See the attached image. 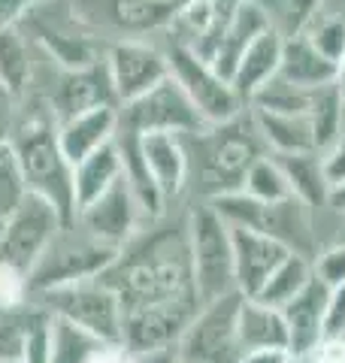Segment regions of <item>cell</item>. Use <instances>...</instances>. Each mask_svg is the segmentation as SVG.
Returning a JSON list of instances; mask_svg holds the SVG:
<instances>
[{
	"instance_id": "cell-1",
	"label": "cell",
	"mask_w": 345,
	"mask_h": 363,
	"mask_svg": "<svg viewBox=\"0 0 345 363\" xmlns=\"http://www.w3.org/2000/svg\"><path fill=\"white\" fill-rule=\"evenodd\" d=\"M100 279L119 294L124 312L191 297L194 279H191L188 218L179 224L155 227V230L143 236H133Z\"/></svg>"
},
{
	"instance_id": "cell-2",
	"label": "cell",
	"mask_w": 345,
	"mask_h": 363,
	"mask_svg": "<svg viewBox=\"0 0 345 363\" xmlns=\"http://www.w3.org/2000/svg\"><path fill=\"white\" fill-rule=\"evenodd\" d=\"M9 149H13L21 176H25L28 194H37L45 203H52L61 221L73 224V164L67 161L61 145H58V118L43 94H28L16 104Z\"/></svg>"
},
{
	"instance_id": "cell-3",
	"label": "cell",
	"mask_w": 345,
	"mask_h": 363,
	"mask_svg": "<svg viewBox=\"0 0 345 363\" xmlns=\"http://www.w3.org/2000/svg\"><path fill=\"white\" fill-rule=\"evenodd\" d=\"M188 140L197 143V173L209 200L218 194H230V191H243L248 167L258 157H263V140L258 136L251 118L246 121L243 116L227 124H212L200 133H191Z\"/></svg>"
},
{
	"instance_id": "cell-4",
	"label": "cell",
	"mask_w": 345,
	"mask_h": 363,
	"mask_svg": "<svg viewBox=\"0 0 345 363\" xmlns=\"http://www.w3.org/2000/svg\"><path fill=\"white\" fill-rule=\"evenodd\" d=\"M188 245H191V279L200 306L221 300L236 291L234 279V242L230 227L209 203L188 212Z\"/></svg>"
},
{
	"instance_id": "cell-5",
	"label": "cell",
	"mask_w": 345,
	"mask_h": 363,
	"mask_svg": "<svg viewBox=\"0 0 345 363\" xmlns=\"http://www.w3.org/2000/svg\"><path fill=\"white\" fill-rule=\"evenodd\" d=\"M115 257H119V248L97 242L76 221L64 224L55 233L49 248L43 252L40 264L31 272V279H28L31 297L43 291H52V288H61V285H73V281L100 279L115 264Z\"/></svg>"
},
{
	"instance_id": "cell-6",
	"label": "cell",
	"mask_w": 345,
	"mask_h": 363,
	"mask_svg": "<svg viewBox=\"0 0 345 363\" xmlns=\"http://www.w3.org/2000/svg\"><path fill=\"white\" fill-rule=\"evenodd\" d=\"M31 303L43 306L52 318L79 327L100 342H121L124 309L121 300L103 279H85L73 285H61L43 294H33Z\"/></svg>"
},
{
	"instance_id": "cell-7",
	"label": "cell",
	"mask_w": 345,
	"mask_h": 363,
	"mask_svg": "<svg viewBox=\"0 0 345 363\" xmlns=\"http://www.w3.org/2000/svg\"><path fill=\"white\" fill-rule=\"evenodd\" d=\"M73 18L103 43L143 40L152 30H167L176 9L155 0H67Z\"/></svg>"
},
{
	"instance_id": "cell-8",
	"label": "cell",
	"mask_w": 345,
	"mask_h": 363,
	"mask_svg": "<svg viewBox=\"0 0 345 363\" xmlns=\"http://www.w3.org/2000/svg\"><path fill=\"white\" fill-rule=\"evenodd\" d=\"M243 300V294L234 291L221 300L203 303L188 324L185 336L179 339L176 357L191 363H239L243 348H239L236 321Z\"/></svg>"
},
{
	"instance_id": "cell-9",
	"label": "cell",
	"mask_w": 345,
	"mask_h": 363,
	"mask_svg": "<svg viewBox=\"0 0 345 363\" xmlns=\"http://www.w3.org/2000/svg\"><path fill=\"white\" fill-rule=\"evenodd\" d=\"M167 64H170V79L176 82L185 97L194 104V109L200 112V118L209 124H227L243 116L246 104L236 97L234 85L221 79L206 61H200L197 55L185 45L170 43L167 45Z\"/></svg>"
},
{
	"instance_id": "cell-10",
	"label": "cell",
	"mask_w": 345,
	"mask_h": 363,
	"mask_svg": "<svg viewBox=\"0 0 345 363\" xmlns=\"http://www.w3.org/2000/svg\"><path fill=\"white\" fill-rule=\"evenodd\" d=\"M119 128L131 130L136 136H146V133L191 136V133L206 130L209 124L200 118V112L185 97V91L172 82V79H164L148 94L119 109Z\"/></svg>"
},
{
	"instance_id": "cell-11",
	"label": "cell",
	"mask_w": 345,
	"mask_h": 363,
	"mask_svg": "<svg viewBox=\"0 0 345 363\" xmlns=\"http://www.w3.org/2000/svg\"><path fill=\"white\" fill-rule=\"evenodd\" d=\"M197 309H200V300L191 294V297H179V300H167L158 306H146V309L124 312L121 342L133 357L155 354V351H170L185 336Z\"/></svg>"
},
{
	"instance_id": "cell-12",
	"label": "cell",
	"mask_w": 345,
	"mask_h": 363,
	"mask_svg": "<svg viewBox=\"0 0 345 363\" xmlns=\"http://www.w3.org/2000/svg\"><path fill=\"white\" fill-rule=\"evenodd\" d=\"M64 227L61 215L52 203H45L37 194H28L25 203L6 218V233L0 242V260L18 267L31 279L33 267L40 264L43 252L55 240V233Z\"/></svg>"
},
{
	"instance_id": "cell-13",
	"label": "cell",
	"mask_w": 345,
	"mask_h": 363,
	"mask_svg": "<svg viewBox=\"0 0 345 363\" xmlns=\"http://www.w3.org/2000/svg\"><path fill=\"white\" fill-rule=\"evenodd\" d=\"M106 73L119 100V109L140 100L152 88H158L164 79H170L167 52L146 40H119L106 45Z\"/></svg>"
},
{
	"instance_id": "cell-14",
	"label": "cell",
	"mask_w": 345,
	"mask_h": 363,
	"mask_svg": "<svg viewBox=\"0 0 345 363\" xmlns=\"http://www.w3.org/2000/svg\"><path fill=\"white\" fill-rule=\"evenodd\" d=\"M49 67H52V82L33 88L31 94H43L49 100L58 124L100 106H119L106 64H94V67H85V70H58L55 64Z\"/></svg>"
},
{
	"instance_id": "cell-15",
	"label": "cell",
	"mask_w": 345,
	"mask_h": 363,
	"mask_svg": "<svg viewBox=\"0 0 345 363\" xmlns=\"http://www.w3.org/2000/svg\"><path fill=\"white\" fill-rule=\"evenodd\" d=\"M143 221L146 218H143L140 206H136L124 176L115 182L106 194L97 197L91 206H85L76 215V224L82 227L88 236H94L97 242L109 245V248H119V252L136 236Z\"/></svg>"
},
{
	"instance_id": "cell-16",
	"label": "cell",
	"mask_w": 345,
	"mask_h": 363,
	"mask_svg": "<svg viewBox=\"0 0 345 363\" xmlns=\"http://www.w3.org/2000/svg\"><path fill=\"white\" fill-rule=\"evenodd\" d=\"M230 242H234V279L236 291L246 300H255L270 281V276L279 269L282 260L291 255L285 245H279L270 236H263L248 227H230Z\"/></svg>"
},
{
	"instance_id": "cell-17",
	"label": "cell",
	"mask_w": 345,
	"mask_h": 363,
	"mask_svg": "<svg viewBox=\"0 0 345 363\" xmlns=\"http://www.w3.org/2000/svg\"><path fill=\"white\" fill-rule=\"evenodd\" d=\"M255 230L270 236V240H275L279 245H285L291 255L306 257L309 264L318 257V236H315L312 209L297 197H288L282 203H261Z\"/></svg>"
},
{
	"instance_id": "cell-18",
	"label": "cell",
	"mask_w": 345,
	"mask_h": 363,
	"mask_svg": "<svg viewBox=\"0 0 345 363\" xmlns=\"http://www.w3.org/2000/svg\"><path fill=\"white\" fill-rule=\"evenodd\" d=\"M327 300H330V288H324L312 276V281L282 309L285 327H288V351H291L294 360H306L324 342Z\"/></svg>"
},
{
	"instance_id": "cell-19",
	"label": "cell",
	"mask_w": 345,
	"mask_h": 363,
	"mask_svg": "<svg viewBox=\"0 0 345 363\" xmlns=\"http://www.w3.org/2000/svg\"><path fill=\"white\" fill-rule=\"evenodd\" d=\"M267 28H270V21H267V16H263V9L255 4V0H246V4L234 13V18L224 25V30L218 33V40L212 45V55H209V67L221 79L230 82L239 61H243L246 49Z\"/></svg>"
},
{
	"instance_id": "cell-20",
	"label": "cell",
	"mask_w": 345,
	"mask_h": 363,
	"mask_svg": "<svg viewBox=\"0 0 345 363\" xmlns=\"http://www.w3.org/2000/svg\"><path fill=\"white\" fill-rule=\"evenodd\" d=\"M140 152L160 191V197L164 200L179 197L191 176L185 140L176 133H146L140 136Z\"/></svg>"
},
{
	"instance_id": "cell-21",
	"label": "cell",
	"mask_w": 345,
	"mask_h": 363,
	"mask_svg": "<svg viewBox=\"0 0 345 363\" xmlns=\"http://www.w3.org/2000/svg\"><path fill=\"white\" fill-rule=\"evenodd\" d=\"M115 130H119V106H100L58 124V145H61L67 161L76 167L88 155H94L106 143H112Z\"/></svg>"
},
{
	"instance_id": "cell-22",
	"label": "cell",
	"mask_w": 345,
	"mask_h": 363,
	"mask_svg": "<svg viewBox=\"0 0 345 363\" xmlns=\"http://www.w3.org/2000/svg\"><path fill=\"white\" fill-rule=\"evenodd\" d=\"M282 45L285 40L275 33L273 28H267L246 49L243 61H239L234 79H230V85H234L236 97L243 100V104H251L255 100L258 91L273 82L275 76H279V67H282Z\"/></svg>"
},
{
	"instance_id": "cell-23",
	"label": "cell",
	"mask_w": 345,
	"mask_h": 363,
	"mask_svg": "<svg viewBox=\"0 0 345 363\" xmlns=\"http://www.w3.org/2000/svg\"><path fill=\"white\" fill-rule=\"evenodd\" d=\"M33 79H37V45L28 30L21 25L0 30V88L18 104L33 91Z\"/></svg>"
},
{
	"instance_id": "cell-24",
	"label": "cell",
	"mask_w": 345,
	"mask_h": 363,
	"mask_svg": "<svg viewBox=\"0 0 345 363\" xmlns=\"http://www.w3.org/2000/svg\"><path fill=\"white\" fill-rule=\"evenodd\" d=\"M336 76H339V67L330 64L306 37L285 40L279 79H285L288 85L303 88V91H315V88L333 85L336 82Z\"/></svg>"
},
{
	"instance_id": "cell-25",
	"label": "cell",
	"mask_w": 345,
	"mask_h": 363,
	"mask_svg": "<svg viewBox=\"0 0 345 363\" xmlns=\"http://www.w3.org/2000/svg\"><path fill=\"white\" fill-rule=\"evenodd\" d=\"M121 179V155L119 145L106 143L94 155H88L82 164L73 167V197H76V215L85 206H91L97 197H103L106 191Z\"/></svg>"
},
{
	"instance_id": "cell-26",
	"label": "cell",
	"mask_w": 345,
	"mask_h": 363,
	"mask_svg": "<svg viewBox=\"0 0 345 363\" xmlns=\"http://www.w3.org/2000/svg\"><path fill=\"white\" fill-rule=\"evenodd\" d=\"M239 348L261 351V348H288V327L282 309L263 306L258 300H243L239 306V321H236Z\"/></svg>"
},
{
	"instance_id": "cell-27",
	"label": "cell",
	"mask_w": 345,
	"mask_h": 363,
	"mask_svg": "<svg viewBox=\"0 0 345 363\" xmlns=\"http://www.w3.org/2000/svg\"><path fill=\"white\" fill-rule=\"evenodd\" d=\"M251 124L263 143L273 149V155H303L315 152L312 128L306 116H282V112L251 109Z\"/></svg>"
},
{
	"instance_id": "cell-28",
	"label": "cell",
	"mask_w": 345,
	"mask_h": 363,
	"mask_svg": "<svg viewBox=\"0 0 345 363\" xmlns=\"http://www.w3.org/2000/svg\"><path fill=\"white\" fill-rule=\"evenodd\" d=\"M275 164L282 167V173L291 185V194L306 203L309 209L327 206L330 185L324 176V161L318 152H303V155H273Z\"/></svg>"
},
{
	"instance_id": "cell-29",
	"label": "cell",
	"mask_w": 345,
	"mask_h": 363,
	"mask_svg": "<svg viewBox=\"0 0 345 363\" xmlns=\"http://www.w3.org/2000/svg\"><path fill=\"white\" fill-rule=\"evenodd\" d=\"M306 118H309V128H312L315 152L324 155L345 133V106H342V94L336 82L312 91V104H309Z\"/></svg>"
},
{
	"instance_id": "cell-30",
	"label": "cell",
	"mask_w": 345,
	"mask_h": 363,
	"mask_svg": "<svg viewBox=\"0 0 345 363\" xmlns=\"http://www.w3.org/2000/svg\"><path fill=\"white\" fill-rule=\"evenodd\" d=\"M255 4L263 9L270 28L282 40L303 37L321 16V0H255Z\"/></svg>"
},
{
	"instance_id": "cell-31",
	"label": "cell",
	"mask_w": 345,
	"mask_h": 363,
	"mask_svg": "<svg viewBox=\"0 0 345 363\" xmlns=\"http://www.w3.org/2000/svg\"><path fill=\"white\" fill-rule=\"evenodd\" d=\"M309 281H312V264H309L306 257L288 255L255 300L263 303V306H273V309H285V306L291 303Z\"/></svg>"
},
{
	"instance_id": "cell-32",
	"label": "cell",
	"mask_w": 345,
	"mask_h": 363,
	"mask_svg": "<svg viewBox=\"0 0 345 363\" xmlns=\"http://www.w3.org/2000/svg\"><path fill=\"white\" fill-rule=\"evenodd\" d=\"M243 191H246L248 197L261 200V203H282L288 197H294L291 194V185H288L282 167L275 164L273 155H263V157H258V161L248 167L246 182H243Z\"/></svg>"
},
{
	"instance_id": "cell-33",
	"label": "cell",
	"mask_w": 345,
	"mask_h": 363,
	"mask_svg": "<svg viewBox=\"0 0 345 363\" xmlns=\"http://www.w3.org/2000/svg\"><path fill=\"white\" fill-rule=\"evenodd\" d=\"M309 104H312V91L294 88L288 85L285 79L275 76L273 82L263 85L255 100H251V109H267V112H282V116H306Z\"/></svg>"
},
{
	"instance_id": "cell-34",
	"label": "cell",
	"mask_w": 345,
	"mask_h": 363,
	"mask_svg": "<svg viewBox=\"0 0 345 363\" xmlns=\"http://www.w3.org/2000/svg\"><path fill=\"white\" fill-rule=\"evenodd\" d=\"M303 37L312 43L330 64L339 67L345 61V16H339V13L318 16L312 21V28H309Z\"/></svg>"
},
{
	"instance_id": "cell-35",
	"label": "cell",
	"mask_w": 345,
	"mask_h": 363,
	"mask_svg": "<svg viewBox=\"0 0 345 363\" xmlns=\"http://www.w3.org/2000/svg\"><path fill=\"white\" fill-rule=\"evenodd\" d=\"M28 197V185H25V176L18 169V161L9 143L0 149V218H9L21 203Z\"/></svg>"
},
{
	"instance_id": "cell-36",
	"label": "cell",
	"mask_w": 345,
	"mask_h": 363,
	"mask_svg": "<svg viewBox=\"0 0 345 363\" xmlns=\"http://www.w3.org/2000/svg\"><path fill=\"white\" fill-rule=\"evenodd\" d=\"M52 360V315L33 303L25 342H21V363H49Z\"/></svg>"
},
{
	"instance_id": "cell-37",
	"label": "cell",
	"mask_w": 345,
	"mask_h": 363,
	"mask_svg": "<svg viewBox=\"0 0 345 363\" xmlns=\"http://www.w3.org/2000/svg\"><path fill=\"white\" fill-rule=\"evenodd\" d=\"M31 312H33V303L16 312H0V363L21 360V342H25Z\"/></svg>"
},
{
	"instance_id": "cell-38",
	"label": "cell",
	"mask_w": 345,
	"mask_h": 363,
	"mask_svg": "<svg viewBox=\"0 0 345 363\" xmlns=\"http://www.w3.org/2000/svg\"><path fill=\"white\" fill-rule=\"evenodd\" d=\"M31 306V285L28 276L18 267L0 260V312H16Z\"/></svg>"
},
{
	"instance_id": "cell-39",
	"label": "cell",
	"mask_w": 345,
	"mask_h": 363,
	"mask_svg": "<svg viewBox=\"0 0 345 363\" xmlns=\"http://www.w3.org/2000/svg\"><path fill=\"white\" fill-rule=\"evenodd\" d=\"M312 276L330 291L345 285V240L318 252V257L312 260Z\"/></svg>"
},
{
	"instance_id": "cell-40",
	"label": "cell",
	"mask_w": 345,
	"mask_h": 363,
	"mask_svg": "<svg viewBox=\"0 0 345 363\" xmlns=\"http://www.w3.org/2000/svg\"><path fill=\"white\" fill-rule=\"evenodd\" d=\"M324 339H345V285L330 291L324 315Z\"/></svg>"
},
{
	"instance_id": "cell-41",
	"label": "cell",
	"mask_w": 345,
	"mask_h": 363,
	"mask_svg": "<svg viewBox=\"0 0 345 363\" xmlns=\"http://www.w3.org/2000/svg\"><path fill=\"white\" fill-rule=\"evenodd\" d=\"M324 161V176H327V185L336 188V185H345V133L339 136L330 149L321 155Z\"/></svg>"
},
{
	"instance_id": "cell-42",
	"label": "cell",
	"mask_w": 345,
	"mask_h": 363,
	"mask_svg": "<svg viewBox=\"0 0 345 363\" xmlns=\"http://www.w3.org/2000/svg\"><path fill=\"white\" fill-rule=\"evenodd\" d=\"M43 0H0V30L25 25L31 9H37Z\"/></svg>"
},
{
	"instance_id": "cell-43",
	"label": "cell",
	"mask_w": 345,
	"mask_h": 363,
	"mask_svg": "<svg viewBox=\"0 0 345 363\" xmlns=\"http://www.w3.org/2000/svg\"><path fill=\"white\" fill-rule=\"evenodd\" d=\"M88 363H133V354L124 348V342H100Z\"/></svg>"
},
{
	"instance_id": "cell-44",
	"label": "cell",
	"mask_w": 345,
	"mask_h": 363,
	"mask_svg": "<svg viewBox=\"0 0 345 363\" xmlns=\"http://www.w3.org/2000/svg\"><path fill=\"white\" fill-rule=\"evenodd\" d=\"M306 363H345V339H324Z\"/></svg>"
},
{
	"instance_id": "cell-45",
	"label": "cell",
	"mask_w": 345,
	"mask_h": 363,
	"mask_svg": "<svg viewBox=\"0 0 345 363\" xmlns=\"http://www.w3.org/2000/svg\"><path fill=\"white\" fill-rule=\"evenodd\" d=\"M13 118H16V100L0 88V149L9 143V130H13Z\"/></svg>"
},
{
	"instance_id": "cell-46",
	"label": "cell",
	"mask_w": 345,
	"mask_h": 363,
	"mask_svg": "<svg viewBox=\"0 0 345 363\" xmlns=\"http://www.w3.org/2000/svg\"><path fill=\"white\" fill-rule=\"evenodd\" d=\"M291 351L288 348H261V351H246L239 363H291Z\"/></svg>"
},
{
	"instance_id": "cell-47",
	"label": "cell",
	"mask_w": 345,
	"mask_h": 363,
	"mask_svg": "<svg viewBox=\"0 0 345 363\" xmlns=\"http://www.w3.org/2000/svg\"><path fill=\"white\" fill-rule=\"evenodd\" d=\"M246 0H212V9H215V21H218V33L224 30V25L230 18H234V13L239 6H243Z\"/></svg>"
},
{
	"instance_id": "cell-48",
	"label": "cell",
	"mask_w": 345,
	"mask_h": 363,
	"mask_svg": "<svg viewBox=\"0 0 345 363\" xmlns=\"http://www.w3.org/2000/svg\"><path fill=\"white\" fill-rule=\"evenodd\" d=\"M327 206H330V209H336L339 215H345V185H336V188H330Z\"/></svg>"
},
{
	"instance_id": "cell-49",
	"label": "cell",
	"mask_w": 345,
	"mask_h": 363,
	"mask_svg": "<svg viewBox=\"0 0 345 363\" xmlns=\"http://www.w3.org/2000/svg\"><path fill=\"white\" fill-rule=\"evenodd\" d=\"M336 88H339V94H342V106H345V61L339 64V76H336Z\"/></svg>"
},
{
	"instance_id": "cell-50",
	"label": "cell",
	"mask_w": 345,
	"mask_h": 363,
	"mask_svg": "<svg viewBox=\"0 0 345 363\" xmlns=\"http://www.w3.org/2000/svg\"><path fill=\"white\" fill-rule=\"evenodd\" d=\"M155 4H164V6H172V9H179L182 4H188V0H155Z\"/></svg>"
},
{
	"instance_id": "cell-51",
	"label": "cell",
	"mask_w": 345,
	"mask_h": 363,
	"mask_svg": "<svg viewBox=\"0 0 345 363\" xmlns=\"http://www.w3.org/2000/svg\"><path fill=\"white\" fill-rule=\"evenodd\" d=\"M4 233H6V218H0V242H4Z\"/></svg>"
},
{
	"instance_id": "cell-52",
	"label": "cell",
	"mask_w": 345,
	"mask_h": 363,
	"mask_svg": "<svg viewBox=\"0 0 345 363\" xmlns=\"http://www.w3.org/2000/svg\"><path fill=\"white\" fill-rule=\"evenodd\" d=\"M172 363H191V360H179V357H176V360H172Z\"/></svg>"
},
{
	"instance_id": "cell-53",
	"label": "cell",
	"mask_w": 345,
	"mask_h": 363,
	"mask_svg": "<svg viewBox=\"0 0 345 363\" xmlns=\"http://www.w3.org/2000/svg\"><path fill=\"white\" fill-rule=\"evenodd\" d=\"M291 363H306V360H291Z\"/></svg>"
},
{
	"instance_id": "cell-54",
	"label": "cell",
	"mask_w": 345,
	"mask_h": 363,
	"mask_svg": "<svg viewBox=\"0 0 345 363\" xmlns=\"http://www.w3.org/2000/svg\"><path fill=\"white\" fill-rule=\"evenodd\" d=\"M9 363H21V360H9Z\"/></svg>"
},
{
	"instance_id": "cell-55",
	"label": "cell",
	"mask_w": 345,
	"mask_h": 363,
	"mask_svg": "<svg viewBox=\"0 0 345 363\" xmlns=\"http://www.w3.org/2000/svg\"><path fill=\"white\" fill-rule=\"evenodd\" d=\"M342 240H345V236H342Z\"/></svg>"
}]
</instances>
